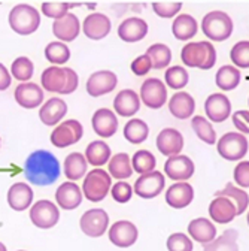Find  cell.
<instances>
[{"label": "cell", "instance_id": "cell-1", "mask_svg": "<svg viewBox=\"0 0 249 251\" xmlns=\"http://www.w3.org/2000/svg\"><path fill=\"white\" fill-rule=\"evenodd\" d=\"M61 175V168L57 157L46 151L38 150L30 154L24 163L25 179L36 187H46L54 184Z\"/></svg>", "mask_w": 249, "mask_h": 251}, {"label": "cell", "instance_id": "cell-2", "mask_svg": "<svg viewBox=\"0 0 249 251\" xmlns=\"http://www.w3.org/2000/svg\"><path fill=\"white\" fill-rule=\"evenodd\" d=\"M41 84L45 91L58 94H72L79 85V76L72 68L49 66L41 75Z\"/></svg>", "mask_w": 249, "mask_h": 251}, {"label": "cell", "instance_id": "cell-3", "mask_svg": "<svg viewBox=\"0 0 249 251\" xmlns=\"http://www.w3.org/2000/svg\"><path fill=\"white\" fill-rule=\"evenodd\" d=\"M182 63L188 68H197L202 71H209L216 63V50L213 44L207 41L190 42L181 51Z\"/></svg>", "mask_w": 249, "mask_h": 251}, {"label": "cell", "instance_id": "cell-4", "mask_svg": "<svg viewBox=\"0 0 249 251\" xmlns=\"http://www.w3.org/2000/svg\"><path fill=\"white\" fill-rule=\"evenodd\" d=\"M233 20L224 11H210L202 20V31L213 42H224L233 33Z\"/></svg>", "mask_w": 249, "mask_h": 251}, {"label": "cell", "instance_id": "cell-5", "mask_svg": "<svg viewBox=\"0 0 249 251\" xmlns=\"http://www.w3.org/2000/svg\"><path fill=\"white\" fill-rule=\"evenodd\" d=\"M9 25L17 35L28 36L35 33L41 25V14L36 8L27 3L14 6L9 12Z\"/></svg>", "mask_w": 249, "mask_h": 251}, {"label": "cell", "instance_id": "cell-6", "mask_svg": "<svg viewBox=\"0 0 249 251\" xmlns=\"http://www.w3.org/2000/svg\"><path fill=\"white\" fill-rule=\"evenodd\" d=\"M112 188V176L109 172L97 168L88 172L82 182V195L90 202H102Z\"/></svg>", "mask_w": 249, "mask_h": 251}, {"label": "cell", "instance_id": "cell-7", "mask_svg": "<svg viewBox=\"0 0 249 251\" xmlns=\"http://www.w3.org/2000/svg\"><path fill=\"white\" fill-rule=\"evenodd\" d=\"M249 148V142L245 135L237 132H228L221 136V139L216 142V150L223 159L228 162L242 160L246 155Z\"/></svg>", "mask_w": 249, "mask_h": 251}, {"label": "cell", "instance_id": "cell-8", "mask_svg": "<svg viewBox=\"0 0 249 251\" xmlns=\"http://www.w3.org/2000/svg\"><path fill=\"white\" fill-rule=\"evenodd\" d=\"M79 227L82 233L90 238H100L109 227V215L102 208L88 209L79 220Z\"/></svg>", "mask_w": 249, "mask_h": 251}, {"label": "cell", "instance_id": "cell-9", "mask_svg": "<svg viewBox=\"0 0 249 251\" xmlns=\"http://www.w3.org/2000/svg\"><path fill=\"white\" fill-rule=\"evenodd\" d=\"M139 98L145 106L149 109H160L167 102V88L166 84L158 78H148L140 87Z\"/></svg>", "mask_w": 249, "mask_h": 251}, {"label": "cell", "instance_id": "cell-10", "mask_svg": "<svg viewBox=\"0 0 249 251\" xmlns=\"http://www.w3.org/2000/svg\"><path fill=\"white\" fill-rule=\"evenodd\" d=\"M84 127L78 120H66L51 133V144L57 148H68L82 139Z\"/></svg>", "mask_w": 249, "mask_h": 251}, {"label": "cell", "instance_id": "cell-11", "mask_svg": "<svg viewBox=\"0 0 249 251\" xmlns=\"http://www.w3.org/2000/svg\"><path fill=\"white\" fill-rule=\"evenodd\" d=\"M30 220L39 229H52L60 220L58 206L48 199L38 201L30 208Z\"/></svg>", "mask_w": 249, "mask_h": 251}, {"label": "cell", "instance_id": "cell-12", "mask_svg": "<svg viewBox=\"0 0 249 251\" xmlns=\"http://www.w3.org/2000/svg\"><path fill=\"white\" fill-rule=\"evenodd\" d=\"M164 185H166L164 175L158 171H154L140 175L133 185V190L142 199H154L164 190Z\"/></svg>", "mask_w": 249, "mask_h": 251}, {"label": "cell", "instance_id": "cell-13", "mask_svg": "<svg viewBox=\"0 0 249 251\" xmlns=\"http://www.w3.org/2000/svg\"><path fill=\"white\" fill-rule=\"evenodd\" d=\"M118 78L112 71H97L87 79V93L91 98H100L116 88Z\"/></svg>", "mask_w": 249, "mask_h": 251}, {"label": "cell", "instance_id": "cell-14", "mask_svg": "<svg viewBox=\"0 0 249 251\" xmlns=\"http://www.w3.org/2000/svg\"><path fill=\"white\" fill-rule=\"evenodd\" d=\"M196 166L194 162L190 159L188 155H173L169 157L167 162L164 163V172L166 175L178 182H185L186 179H190L194 175Z\"/></svg>", "mask_w": 249, "mask_h": 251}, {"label": "cell", "instance_id": "cell-15", "mask_svg": "<svg viewBox=\"0 0 249 251\" xmlns=\"http://www.w3.org/2000/svg\"><path fill=\"white\" fill-rule=\"evenodd\" d=\"M139 236V230L135 223L129 220H119L109 227V241L119 247V248H129L132 247Z\"/></svg>", "mask_w": 249, "mask_h": 251}, {"label": "cell", "instance_id": "cell-16", "mask_svg": "<svg viewBox=\"0 0 249 251\" xmlns=\"http://www.w3.org/2000/svg\"><path fill=\"white\" fill-rule=\"evenodd\" d=\"M91 126L94 133L103 139L112 138L118 130V117L108 108H100L91 118Z\"/></svg>", "mask_w": 249, "mask_h": 251}, {"label": "cell", "instance_id": "cell-17", "mask_svg": "<svg viewBox=\"0 0 249 251\" xmlns=\"http://www.w3.org/2000/svg\"><path fill=\"white\" fill-rule=\"evenodd\" d=\"M15 100L25 109H35L44 105V88L35 82H21L15 88Z\"/></svg>", "mask_w": 249, "mask_h": 251}, {"label": "cell", "instance_id": "cell-18", "mask_svg": "<svg viewBox=\"0 0 249 251\" xmlns=\"http://www.w3.org/2000/svg\"><path fill=\"white\" fill-rule=\"evenodd\" d=\"M204 112L213 123H223L231 115V102L223 93H213L204 102Z\"/></svg>", "mask_w": 249, "mask_h": 251}, {"label": "cell", "instance_id": "cell-19", "mask_svg": "<svg viewBox=\"0 0 249 251\" xmlns=\"http://www.w3.org/2000/svg\"><path fill=\"white\" fill-rule=\"evenodd\" d=\"M111 28H112L111 20L105 14H100V12L90 14L82 23L84 35L92 41H100L106 38L111 33Z\"/></svg>", "mask_w": 249, "mask_h": 251}, {"label": "cell", "instance_id": "cell-20", "mask_svg": "<svg viewBox=\"0 0 249 251\" xmlns=\"http://www.w3.org/2000/svg\"><path fill=\"white\" fill-rule=\"evenodd\" d=\"M148 35V24L145 20L139 17H132L127 20H122V23L118 25V38L122 42L135 44Z\"/></svg>", "mask_w": 249, "mask_h": 251}, {"label": "cell", "instance_id": "cell-21", "mask_svg": "<svg viewBox=\"0 0 249 251\" xmlns=\"http://www.w3.org/2000/svg\"><path fill=\"white\" fill-rule=\"evenodd\" d=\"M57 206L65 211H73L82 203V190L72 181H66L61 184L55 192Z\"/></svg>", "mask_w": 249, "mask_h": 251}, {"label": "cell", "instance_id": "cell-22", "mask_svg": "<svg viewBox=\"0 0 249 251\" xmlns=\"http://www.w3.org/2000/svg\"><path fill=\"white\" fill-rule=\"evenodd\" d=\"M81 33V21L75 14H68L66 17L55 20L52 24V35L60 42H72Z\"/></svg>", "mask_w": 249, "mask_h": 251}, {"label": "cell", "instance_id": "cell-23", "mask_svg": "<svg viewBox=\"0 0 249 251\" xmlns=\"http://www.w3.org/2000/svg\"><path fill=\"white\" fill-rule=\"evenodd\" d=\"M33 190L32 187L25 182H15L9 187L8 190V205L17 211V212H21V211H25L28 208H32L33 205Z\"/></svg>", "mask_w": 249, "mask_h": 251}, {"label": "cell", "instance_id": "cell-24", "mask_svg": "<svg viewBox=\"0 0 249 251\" xmlns=\"http://www.w3.org/2000/svg\"><path fill=\"white\" fill-rule=\"evenodd\" d=\"M194 188L188 182H175L166 190V203L175 209H183L191 205Z\"/></svg>", "mask_w": 249, "mask_h": 251}, {"label": "cell", "instance_id": "cell-25", "mask_svg": "<svg viewBox=\"0 0 249 251\" xmlns=\"http://www.w3.org/2000/svg\"><path fill=\"white\" fill-rule=\"evenodd\" d=\"M157 148L166 157L179 155L183 148V136L173 127L163 129L157 136Z\"/></svg>", "mask_w": 249, "mask_h": 251}, {"label": "cell", "instance_id": "cell-26", "mask_svg": "<svg viewBox=\"0 0 249 251\" xmlns=\"http://www.w3.org/2000/svg\"><path fill=\"white\" fill-rule=\"evenodd\" d=\"M113 109L121 117H133V115H136L137 111L140 109L139 94L132 88L121 90L113 99Z\"/></svg>", "mask_w": 249, "mask_h": 251}, {"label": "cell", "instance_id": "cell-27", "mask_svg": "<svg viewBox=\"0 0 249 251\" xmlns=\"http://www.w3.org/2000/svg\"><path fill=\"white\" fill-rule=\"evenodd\" d=\"M209 215L213 223H218V225L231 223L237 215L236 205L228 198L218 196L209 205Z\"/></svg>", "mask_w": 249, "mask_h": 251}, {"label": "cell", "instance_id": "cell-28", "mask_svg": "<svg viewBox=\"0 0 249 251\" xmlns=\"http://www.w3.org/2000/svg\"><path fill=\"white\" fill-rule=\"evenodd\" d=\"M68 114V105L63 99L60 98H51L48 99L39 111L41 121L48 126V127H54Z\"/></svg>", "mask_w": 249, "mask_h": 251}, {"label": "cell", "instance_id": "cell-29", "mask_svg": "<svg viewBox=\"0 0 249 251\" xmlns=\"http://www.w3.org/2000/svg\"><path fill=\"white\" fill-rule=\"evenodd\" d=\"M169 111L178 120L190 118L196 111V100L190 93L178 91L169 100Z\"/></svg>", "mask_w": 249, "mask_h": 251}, {"label": "cell", "instance_id": "cell-30", "mask_svg": "<svg viewBox=\"0 0 249 251\" xmlns=\"http://www.w3.org/2000/svg\"><path fill=\"white\" fill-rule=\"evenodd\" d=\"M197 30H199V24L196 21V18L190 14H182L178 15L173 20L172 24V33L178 41L186 42L193 39L197 35Z\"/></svg>", "mask_w": 249, "mask_h": 251}, {"label": "cell", "instance_id": "cell-31", "mask_svg": "<svg viewBox=\"0 0 249 251\" xmlns=\"http://www.w3.org/2000/svg\"><path fill=\"white\" fill-rule=\"evenodd\" d=\"M188 235L194 241L206 245L216 238V227L207 218H194L188 225Z\"/></svg>", "mask_w": 249, "mask_h": 251}, {"label": "cell", "instance_id": "cell-32", "mask_svg": "<svg viewBox=\"0 0 249 251\" xmlns=\"http://www.w3.org/2000/svg\"><path fill=\"white\" fill-rule=\"evenodd\" d=\"M85 159L88 165L100 168L111 160V147L105 141H92L85 148Z\"/></svg>", "mask_w": 249, "mask_h": 251}, {"label": "cell", "instance_id": "cell-33", "mask_svg": "<svg viewBox=\"0 0 249 251\" xmlns=\"http://www.w3.org/2000/svg\"><path fill=\"white\" fill-rule=\"evenodd\" d=\"M108 171L109 175L124 181L133 175V166H132V159L127 152H118L113 157H111V160L108 163Z\"/></svg>", "mask_w": 249, "mask_h": 251}, {"label": "cell", "instance_id": "cell-34", "mask_svg": "<svg viewBox=\"0 0 249 251\" xmlns=\"http://www.w3.org/2000/svg\"><path fill=\"white\" fill-rule=\"evenodd\" d=\"M88 162L82 152H70L65 159V175L69 181L75 182L85 176Z\"/></svg>", "mask_w": 249, "mask_h": 251}, {"label": "cell", "instance_id": "cell-35", "mask_svg": "<svg viewBox=\"0 0 249 251\" xmlns=\"http://www.w3.org/2000/svg\"><path fill=\"white\" fill-rule=\"evenodd\" d=\"M240 79H242L240 71L236 66H230V65L220 68L215 75V84L223 91H231L237 88V85L240 84Z\"/></svg>", "mask_w": 249, "mask_h": 251}, {"label": "cell", "instance_id": "cell-36", "mask_svg": "<svg viewBox=\"0 0 249 251\" xmlns=\"http://www.w3.org/2000/svg\"><path fill=\"white\" fill-rule=\"evenodd\" d=\"M218 196L228 198L236 205L237 215H242L248 209V206H249V196H248V193L245 190H242V188L236 187L233 182H227L223 190H218L215 193V198H218Z\"/></svg>", "mask_w": 249, "mask_h": 251}, {"label": "cell", "instance_id": "cell-37", "mask_svg": "<svg viewBox=\"0 0 249 251\" xmlns=\"http://www.w3.org/2000/svg\"><path fill=\"white\" fill-rule=\"evenodd\" d=\"M149 127L148 124L140 118H130V121L124 126V138H126L130 144L139 145L148 139Z\"/></svg>", "mask_w": 249, "mask_h": 251}, {"label": "cell", "instance_id": "cell-38", "mask_svg": "<svg viewBox=\"0 0 249 251\" xmlns=\"http://www.w3.org/2000/svg\"><path fill=\"white\" fill-rule=\"evenodd\" d=\"M237 235V230L228 229L221 236H218L212 242L206 244L203 247V251H239Z\"/></svg>", "mask_w": 249, "mask_h": 251}, {"label": "cell", "instance_id": "cell-39", "mask_svg": "<svg viewBox=\"0 0 249 251\" xmlns=\"http://www.w3.org/2000/svg\"><path fill=\"white\" fill-rule=\"evenodd\" d=\"M45 58L51 63L52 66L66 65L70 58V50L66 44L60 42V41L49 42L45 48Z\"/></svg>", "mask_w": 249, "mask_h": 251}, {"label": "cell", "instance_id": "cell-40", "mask_svg": "<svg viewBox=\"0 0 249 251\" xmlns=\"http://www.w3.org/2000/svg\"><path fill=\"white\" fill-rule=\"evenodd\" d=\"M35 74L33 61L28 57H18L12 61L11 65V75L14 79L20 82H30Z\"/></svg>", "mask_w": 249, "mask_h": 251}, {"label": "cell", "instance_id": "cell-41", "mask_svg": "<svg viewBox=\"0 0 249 251\" xmlns=\"http://www.w3.org/2000/svg\"><path fill=\"white\" fill-rule=\"evenodd\" d=\"M146 54L149 55L152 61L154 69H164L170 65L172 61V51L164 44H154L146 50Z\"/></svg>", "mask_w": 249, "mask_h": 251}, {"label": "cell", "instance_id": "cell-42", "mask_svg": "<svg viewBox=\"0 0 249 251\" xmlns=\"http://www.w3.org/2000/svg\"><path fill=\"white\" fill-rule=\"evenodd\" d=\"M191 127L196 132L197 138L200 141H203L207 145H213L216 142V132L213 130L212 124L207 118L202 117V115H196L191 120Z\"/></svg>", "mask_w": 249, "mask_h": 251}, {"label": "cell", "instance_id": "cell-43", "mask_svg": "<svg viewBox=\"0 0 249 251\" xmlns=\"http://www.w3.org/2000/svg\"><path fill=\"white\" fill-rule=\"evenodd\" d=\"M132 166H133V171L140 174V175H145V174H149V172H154L155 166H157V159L154 157V154L148 150H140V151H136L132 157Z\"/></svg>", "mask_w": 249, "mask_h": 251}, {"label": "cell", "instance_id": "cell-44", "mask_svg": "<svg viewBox=\"0 0 249 251\" xmlns=\"http://www.w3.org/2000/svg\"><path fill=\"white\" fill-rule=\"evenodd\" d=\"M164 79L169 88L172 90H182L190 81V75L182 66H172L166 69Z\"/></svg>", "mask_w": 249, "mask_h": 251}, {"label": "cell", "instance_id": "cell-45", "mask_svg": "<svg viewBox=\"0 0 249 251\" xmlns=\"http://www.w3.org/2000/svg\"><path fill=\"white\" fill-rule=\"evenodd\" d=\"M81 3H69V2H44L42 3V14L48 18L60 20L69 14L72 6H78Z\"/></svg>", "mask_w": 249, "mask_h": 251}, {"label": "cell", "instance_id": "cell-46", "mask_svg": "<svg viewBox=\"0 0 249 251\" xmlns=\"http://www.w3.org/2000/svg\"><path fill=\"white\" fill-rule=\"evenodd\" d=\"M230 58L237 69H249V41L237 42L230 51Z\"/></svg>", "mask_w": 249, "mask_h": 251}, {"label": "cell", "instance_id": "cell-47", "mask_svg": "<svg viewBox=\"0 0 249 251\" xmlns=\"http://www.w3.org/2000/svg\"><path fill=\"white\" fill-rule=\"evenodd\" d=\"M167 250L169 251H193L194 245L188 235L185 233H172L167 238Z\"/></svg>", "mask_w": 249, "mask_h": 251}, {"label": "cell", "instance_id": "cell-48", "mask_svg": "<svg viewBox=\"0 0 249 251\" xmlns=\"http://www.w3.org/2000/svg\"><path fill=\"white\" fill-rule=\"evenodd\" d=\"M152 9L160 18L169 20L178 15V12L182 9V2H154Z\"/></svg>", "mask_w": 249, "mask_h": 251}, {"label": "cell", "instance_id": "cell-49", "mask_svg": "<svg viewBox=\"0 0 249 251\" xmlns=\"http://www.w3.org/2000/svg\"><path fill=\"white\" fill-rule=\"evenodd\" d=\"M133 192H135L133 187L126 181H118L111 188V195H112L113 201L118 202V203H127L132 199Z\"/></svg>", "mask_w": 249, "mask_h": 251}, {"label": "cell", "instance_id": "cell-50", "mask_svg": "<svg viewBox=\"0 0 249 251\" xmlns=\"http://www.w3.org/2000/svg\"><path fill=\"white\" fill-rule=\"evenodd\" d=\"M132 72L137 76H145L149 74V71L152 69V61L149 58L148 54L139 55L132 61V66H130Z\"/></svg>", "mask_w": 249, "mask_h": 251}, {"label": "cell", "instance_id": "cell-51", "mask_svg": "<svg viewBox=\"0 0 249 251\" xmlns=\"http://www.w3.org/2000/svg\"><path fill=\"white\" fill-rule=\"evenodd\" d=\"M234 181L239 187L249 188V162H240L234 168Z\"/></svg>", "mask_w": 249, "mask_h": 251}, {"label": "cell", "instance_id": "cell-52", "mask_svg": "<svg viewBox=\"0 0 249 251\" xmlns=\"http://www.w3.org/2000/svg\"><path fill=\"white\" fill-rule=\"evenodd\" d=\"M233 124L234 127L243 135V133H249V111H245V109H240V111H236L233 115Z\"/></svg>", "mask_w": 249, "mask_h": 251}, {"label": "cell", "instance_id": "cell-53", "mask_svg": "<svg viewBox=\"0 0 249 251\" xmlns=\"http://www.w3.org/2000/svg\"><path fill=\"white\" fill-rule=\"evenodd\" d=\"M11 72L3 63H0V91L8 90L11 87Z\"/></svg>", "mask_w": 249, "mask_h": 251}, {"label": "cell", "instance_id": "cell-54", "mask_svg": "<svg viewBox=\"0 0 249 251\" xmlns=\"http://www.w3.org/2000/svg\"><path fill=\"white\" fill-rule=\"evenodd\" d=\"M0 251H8V248L5 247V244H3V242H0Z\"/></svg>", "mask_w": 249, "mask_h": 251}, {"label": "cell", "instance_id": "cell-55", "mask_svg": "<svg viewBox=\"0 0 249 251\" xmlns=\"http://www.w3.org/2000/svg\"><path fill=\"white\" fill-rule=\"evenodd\" d=\"M87 6H88V9H94L96 8V3H87Z\"/></svg>", "mask_w": 249, "mask_h": 251}, {"label": "cell", "instance_id": "cell-56", "mask_svg": "<svg viewBox=\"0 0 249 251\" xmlns=\"http://www.w3.org/2000/svg\"><path fill=\"white\" fill-rule=\"evenodd\" d=\"M246 223H248V226H249V212H248V215H246Z\"/></svg>", "mask_w": 249, "mask_h": 251}, {"label": "cell", "instance_id": "cell-57", "mask_svg": "<svg viewBox=\"0 0 249 251\" xmlns=\"http://www.w3.org/2000/svg\"><path fill=\"white\" fill-rule=\"evenodd\" d=\"M18 251H24V250H18Z\"/></svg>", "mask_w": 249, "mask_h": 251}, {"label": "cell", "instance_id": "cell-58", "mask_svg": "<svg viewBox=\"0 0 249 251\" xmlns=\"http://www.w3.org/2000/svg\"><path fill=\"white\" fill-rule=\"evenodd\" d=\"M248 79H249V75H248Z\"/></svg>", "mask_w": 249, "mask_h": 251}, {"label": "cell", "instance_id": "cell-59", "mask_svg": "<svg viewBox=\"0 0 249 251\" xmlns=\"http://www.w3.org/2000/svg\"><path fill=\"white\" fill-rule=\"evenodd\" d=\"M248 105H249V100H248Z\"/></svg>", "mask_w": 249, "mask_h": 251}]
</instances>
